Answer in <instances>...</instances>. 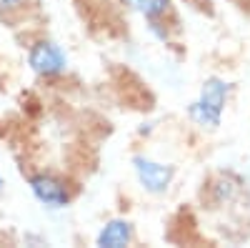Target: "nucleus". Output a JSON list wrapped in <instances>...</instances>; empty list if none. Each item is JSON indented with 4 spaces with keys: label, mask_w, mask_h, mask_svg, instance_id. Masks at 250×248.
Wrapping results in <instances>:
<instances>
[{
    "label": "nucleus",
    "mask_w": 250,
    "mask_h": 248,
    "mask_svg": "<svg viewBox=\"0 0 250 248\" xmlns=\"http://www.w3.org/2000/svg\"><path fill=\"white\" fill-rule=\"evenodd\" d=\"M133 168H135V176H138L140 185L148 193H163L170 185L173 176H175L173 165H165V163L143 158V156H135L133 158Z\"/></svg>",
    "instance_id": "1"
},
{
    "label": "nucleus",
    "mask_w": 250,
    "mask_h": 248,
    "mask_svg": "<svg viewBox=\"0 0 250 248\" xmlns=\"http://www.w3.org/2000/svg\"><path fill=\"white\" fill-rule=\"evenodd\" d=\"M30 183V191L33 196L48 205V208H65V205L70 203V191H68V185L62 183L60 178L55 176H48V173H35L28 178Z\"/></svg>",
    "instance_id": "2"
},
{
    "label": "nucleus",
    "mask_w": 250,
    "mask_h": 248,
    "mask_svg": "<svg viewBox=\"0 0 250 248\" xmlns=\"http://www.w3.org/2000/svg\"><path fill=\"white\" fill-rule=\"evenodd\" d=\"M28 63L38 75H58L65 70L68 66V58L65 53L60 50V45L50 43V40H40L35 43L28 53Z\"/></svg>",
    "instance_id": "3"
},
{
    "label": "nucleus",
    "mask_w": 250,
    "mask_h": 248,
    "mask_svg": "<svg viewBox=\"0 0 250 248\" xmlns=\"http://www.w3.org/2000/svg\"><path fill=\"white\" fill-rule=\"evenodd\" d=\"M133 241V225L123 218H115V221H108L105 225L100 228L95 243L103 246V248H123Z\"/></svg>",
    "instance_id": "4"
},
{
    "label": "nucleus",
    "mask_w": 250,
    "mask_h": 248,
    "mask_svg": "<svg viewBox=\"0 0 250 248\" xmlns=\"http://www.w3.org/2000/svg\"><path fill=\"white\" fill-rule=\"evenodd\" d=\"M228 93H230V86L223 80V78H208L200 88V103L208 106L210 111L220 113L223 115V108H225V100H228Z\"/></svg>",
    "instance_id": "5"
},
{
    "label": "nucleus",
    "mask_w": 250,
    "mask_h": 248,
    "mask_svg": "<svg viewBox=\"0 0 250 248\" xmlns=\"http://www.w3.org/2000/svg\"><path fill=\"white\" fill-rule=\"evenodd\" d=\"M125 5L140 13L143 18H148L150 23H155L158 18H163L170 10V0H125Z\"/></svg>",
    "instance_id": "6"
},
{
    "label": "nucleus",
    "mask_w": 250,
    "mask_h": 248,
    "mask_svg": "<svg viewBox=\"0 0 250 248\" xmlns=\"http://www.w3.org/2000/svg\"><path fill=\"white\" fill-rule=\"evenodd\" d=\"M188 115L193 118V123H198V126H203V128H218L220 126V113H215V111H210L208 106H203L200 100H195V103H190V108H188Z\"/></svg>",
    "instance_id": "7"
},
{
    "label": "nucleus",
    "mask_w": 250,
    "mask_h": 248,
    "mask_svg": "<svg viewBox=\"0 0 250 248\" xmlns=\"http://www.w3.org/2000/svg\"><path fill=\"white\" fill-rule=\"evenodd\" d=\"M25 5V0H0V13H13Z\"/></svg>",
    "instance_id": "8"
},
{
    "label": "nucleus",
    "mask_w": 250,
    "mask_h": 248,
    "mask_svg": "<svg viewBox=\"0 0 250 248\" xmlns=\"http://www.w3.org/2000/svg\"><path fill=\"white\" fill-rule=\"evenodd\" d=\"M0 188H3V176H0Z\"/></svg>",
    "instance_id": "9"
}]
</instances>
